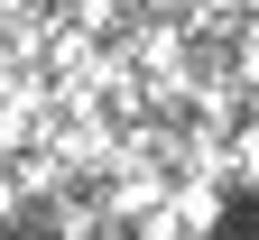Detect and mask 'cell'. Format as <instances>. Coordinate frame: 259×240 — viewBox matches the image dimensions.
<instances>
[{
	"instance_id": "cell-1",
	"label": "cell",
	"mask_w": 259,
	"mask_h": 240,
	"mask_svg": "<svg viewBox=\"0 0 259 240\" xmlns=\"http://www.w3.org/2000/svg\"><path fill=\"white\" fill-rule=\"evenodd\" d=\"M213 240H259V194H250V203H232V213H222V231H213Z\"/></svg>"
},
{
	"instance_id": "cell-2",
	"label": "cell",
	"mask_w": 259,
	"mask_h": 240,
	"mask_svg": "<svg viewBox=\"0 0 259 240\" xmlns=\"http://www.w3.org/2000/svg\"><path fill=\"white\" fill-rule=\"evenodd\" d=\"M10 240H56V231H47V222H19V231H10Z\"/></svg>"
}]
</instances>
